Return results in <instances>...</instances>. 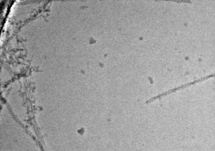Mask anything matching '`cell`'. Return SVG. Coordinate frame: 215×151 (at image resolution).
<instances>
[{
  "label": "cell",
  "instance_id": "cell-1",
  "mask_svg": "<svg viewBox=\"0 0 215 151\" xmlns=\"http://www.w3.org/2000/svg\"><path fill=\"white\" fill-rule=\"evenodd\" d=\"M214 74H211L208 76H206L203 78H200L198 79L197 80H196L194 81L187 83L185 84L184 85H181L177 87L174 88L170 89L164 93H163L161 94H160L152 98L149 100L147 101V103H149L151 102L154 100L160 98L162 96H164L170 94L171 93H174L177 91L181 89H184L189 86H190L192 85L195 84V83H198L199 82H200L204 81H205L210 78L214 77Z\"/></svg>",
  "mask_w": 215,
  "mask_h": 151
}]
</instances>
